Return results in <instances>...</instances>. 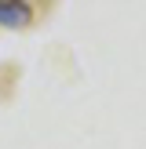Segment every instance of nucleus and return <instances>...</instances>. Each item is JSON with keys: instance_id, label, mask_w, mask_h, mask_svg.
Segmentation results:
<instances>
[{"instance_id": "obj_1", "label": "nucleus", "mask_w": 146, "mask_h": 149, "mask_svg": "<svg viewBox=\"0 0 146 149\" xmlns=\"http://www.w3.org/2000/svg\"><path fill=\"white\" fill-rule=\"evenodd\" d=\"M29 18H33L29 4H18V0H0V26L22 29V26H29Z\"/></svg>"}]
</instances>
